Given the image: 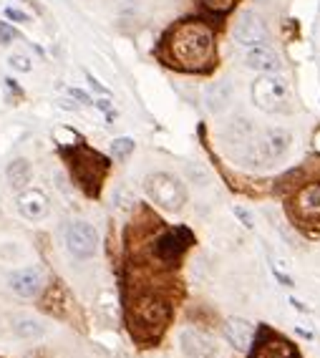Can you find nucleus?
Here are the masks:
<instances>
[{"label": "nucleus", "mask_w": 320, "mask_h": 358, "mask_svg": "<svg viewBox=\"0 0 320 358\" xmlns=\"http://www.w3.org/2000/svg\"><path fill=\"white\" fill-rule=\"evenodd\" d=\"M169 56L184 71H205L214 58V33L202 20H184L169 33Z\"/></svg>", "instance_id": "nucleus-1"}, {"label": "nucleus", "mask_w": 320, "mask_h": 358, "mask_svg": "<svg viewBox=\"0 0 320 358\" xmlns=\"http://www.w3.org/2000/svg\"><path fill=\"white\" fill-rule=\"evenodd\" d=\"M240 152L237 157L250 166H268L270 162L280 159L282 154L288 152L290 147V134L285 129H268L263 134H255L252 131L247 139L240 144Z\"/></svg>", "instance_id": "nucleus-2"}, {"label": "nucleus", "mask_w": 320, "mask_h": 358, "mask_svg": "<svg viewBox=\"0 0 320 358\" xmlns=\"http://www.w3.org/2000/svg\"><path fill=\"white\" fill-rule=\"evenodd\" d=\"M252 101L265 114H288L293 109L290 86L280 73H263L252 83Z\"/></svg>", "instance_id": "nucleus-3"}, {"label": "nucleus", "mask_w": 320, "mask_h": 358, "mask_svg": "<svg viewBox=\"0 0 320 358\" xmlns=\"http://www.w3.org/2000/svg\"><path fill=\"white\" fill-rule=\"evenodd\" d=\"M144 189H147L149 199H152L154 205L164 207V210H169V212H180L187 202L184 185H182L174 174H167V172L149 174L147 182H144Z\"/></svg>", "instance_id": "nucleus-4"}, {"label": "nucleus", "mask_w": 320, "mask_h": 358, "mask_svg": "<svg viewBox=\"0 0 320 358\" xmlns=\"http://www.w3.org/2000/svg\"><path fill=\"white\" fill-rule=\"evenodd\" d=\"M169 320V306L154 295H141L136 298V303L131 306V331L139 328H149V331H161L164 323Z\"/></svg>", "instance_id": "nucleus-5"}, {"label": "nucleus", "mask_w": 320, "mask_h": 358, "mask_svg": "<svg viewBox=\"0 0 320 358\" xmlns=\"http://www.w3.org/2000/svg\"><path fill=\"white\" fill-rule=\"evenodd\" d=\"M96 245H99V237H96V230L91 227L89 222H71L66 227V248L73 257L78 260H86L96 252Z\"/></svg>", "instance_id": "nucleus-6"}, {"label": "nucleus", "mask_w": 320, "mask_h": 358, "mask_svg": "<svg viewBox=\"0 0 320 358\" xmlns=\"http://www.w3.org/2000/svg\"><path fill=\"white\" fill-rule=\"evenodd\" d=\"M232 36H235L237 43H242V45H263V43H268V38H270L265 20L252 13V10H242V13L237 15Z\"/></svg>", "instance_id": "nucleus-7"}, {"label": "nucleus", "mask_w": 320, "mask_h": 358, "mask_svg": "<svg viewBox=\"0 0 320 358\" xmlns=\"http://www.w3.org/2000/svg\"><path fill=\"white\" fill-rule=\"evenodd\" d=\"M192 243H194V235L187 227H172V230H167L161 237H157L154 252H157V257L161 262H174Z\"/></svg>", "instance_id": "nucleus-8"}, {"label": "nucleus", "mask_w": 320, "mask_h": 358, "mask_svg": "<svg viewBox=\"0 0 320 358\" xmlns=\"http://www.w3.org/2000/svg\"><path fill=\"white\" fill-rule=\"evenodd\" d=\"M295 220H300L305 224H318L320 222V182L318 185H305L300 192L295 194L293 205H290Z\"/></svg>", "instance_id": "nucleus-9"}, {"label": "nucleus", "mask_w": 320, "mask_h": 358, "mask_svg": "<svg viewBox=\"0 0 320 358\" xmlns=\"http://www.w3.org/2000/svg\"><path fill=\"white\" fill-rule=\"evenodd\" d=\"M76 177L78 182L86 187V192L89 194H96L99 192V182L103 179L106 169H109V162L99 157L96 152H84L81 159H76Z\"/></svg>", "instance_id": "nucleus-10"}, {"label": "nucleus", "mask_w": 320, "mask_h": 358, "mask_svg": "<svg viewBox=\"0 0 320 358\" xmlns=\"http://www.w3.org/2000/svg\"><path fill=\"white\" fill-rule=\"evenodd\" d=\"M180 345L187 358H217V343L202 331H194V328L182 331Z\"/></svg>", "instance_id": "nucleus-11"}, {"label": "nucleus", "mask_w": 320, "mask_h": 358, "mask_svg": "<svg viewBox=\"0 0 320 358\" xmlns=\"http://www.w3.org/2000/svg\"><path fill=\"white\" fill-rule=\"evenodd\" d=\"M250 358H300V353L295 351L293 343H288L280 336L263 333V338L257 341L255 348L250 351Z\"/></svg>", "instance_id": "nucleus-12"}, {"label": "nucleus", "mask_w": 320, "mask_h": 358, "mask_svg": "<svg viewBox=\"0 0 320 358\" xmlns=\"http://www.w3.org/2000/svg\"><path fill=\"white\" fill-rule=\"evenodd\" d=\"M245 66L257 71V73H280L282 71L280 56L272 48H268V45H247Z\"/></svg>", "instance_id": "nucleus-13"}, {"label": "nucleus", "mask_w": 320, "mask_h": 358, "mask_svg": "<svg viewBox=\"0 0 320 358\" xmlns=\"http://www.w3.org/2000/svg\"><path fill=\"white\" fill-rule=\"evenodd\" d=\"M10 290L20 298H33V295H38L41 288H43V270L41 268H23V270H15L13 275H10Z\"/></svg>", "instance_id": "nucleus-14"}, {"label": "nucleus", "mask_w": 320, "mask_h": 358, "mask_svg": "<svg viewBox=\"0 0 320 358\" xmlns=\"http://www.w3.org/2000/svg\"><path fill=\"white\" fill-rule=\"evenodd\" d=\"M224 338L230 341L237 351H247L255 341V326L245 318H230L224 323Z\"/></svg>", "instance_id": "nucleus-15"}, {"label": "nucleus", "mask_w": 320, "mask_h": 358, "mask_svg": "<svg viewBox=\"0 0 320 358\" xmlns=\"http://www.w3.org/2000/svg\"><path fill=\"white\" fill-rule=\"evenodd\" d=\"M18 210L26 220L38 222V220H43L48 215V197L41 189H26L18 197Z\"/></svg>", "instance_id": "nucleus-16"}, {"label": "nucleus", "mask_w": 320, "mask_h": 358, "mask_svg": "<svg viewBox=\"0 0 320 358\" xmlns=\"http://www.w3.org/2000/svg\"><path fill=\"white\" fill-rule=\"evenodd\" d=\"M232 86L227 81H217V83H210L205 91V103L207 109L212 111V114H222L227 106L232 103Z\"/></svg>", "instance_id": "nucleus-17"}, {"label": "nucleus", "mask_w": 320, "mask_h": 358, "mask_svg": "<svg viewBox=\"0 0 320 358\" xmlns=\"http://www.w3.org/2000/svg\"><path fill=\"white\" fill-rule=\"evenodd\" d=\"M6 177H8V185L13 187V189H26V185L33 177V169L26 159H13L8 164Z\"/></svg>", "instance_id": "nucleus-18"}, {"label": "nucleus", "mask_w": 320, "mask_h": 358, "mask_svg": "<svg viewBox=\"0 0 320 358\" xmlns=\"http://www.w3.org/2000/svg\"><path fill=\"white\" fill-rule=\"evenodd\" d=\"M13 331L20 338H38V336H43V323L33 315H18V318H13Z\"/></svg>", "instance_id": "nucleus-19"}, {"label": "nucleus", "mask_w": 320, "mask_h": 358, "mask_svg": "<svg viewBox=\"0 0 320 358\" xmlns=\"http://www.w3.org/2000/svg\"><path fill=\"white\" fill-rule=\"evenodd\" d=\"M109 149H111V157H114V159H126L129 154L134 152V139H129V136L114 139Z\"/></svg>", "instance_id": "nucleus-20"}, {"label": "nucleus", "mask_w": 320, "mask_h": 358, "mask_svg": "<svg viewBox=\"0 0 320 358\" xmlns=\"http://www.w3.org/2000/svg\"><path fill=\"white\" fill-rule=\"evenodd\" d=\"M8 64H10L13 71H18V73H28V71L33 69L31 56H28V53H20V51L10 53V56H8Z\"/></svg>", "instance_id": "nucleus-21"}, {"label": "nucleus", "mask_w": 320, "mask_h": 358, "mask_svg": "<svg viewBox=\"0 0 320 358\" xmlns=\"http://www.w3.org/2000/svg\"><path fill=\"white\" fill-rule=\"evenodd\" d=\"M199 6L212 10V13H227L235 6V0H199Z\"/></svg>", "instance_id": "nucleus-22"}, {"label": "nucleus", "mask_w": 320, "mask_h": 358, "mask_svg": "<svg viewBox=\"0 0 320 358\" xmlns=\"http://www.w3.org/2000/svg\"><path fill=\"white\" fill-rule=\"evenodd\" d=\"M15 38H18V31H13L8 23H0V43L8 45V43H13Z\"/></svg>", "instance_id": "nucleus-23"}, {"label": "nucleus", "mask_w": 320, "mask_h": 358, "mask_svg": "<svg viewBox=\"0 0 320 358\" xmlns=\"http://www.w3.org/2000/svg\"><path fill=\"white\" fill-rule=\"evenodd\" d=\"M235 215H237L240 220H242V224L247 227V230H252V227H255V220H252V215H250L247 210H245V207H237V205H235Z\"/></svg>", "instance_id": "nucleus-24"}, {"label": "nucleus", "mask_w": 320, "mask_h": 358, "mask_svg": "<svg viewBox=\"0 0 320 358\" xmlns=\"http://www.w3.org/2000/svg\"><path fill=\"white\" fill-rule=\"evenodd\" d=\"M6 15H8L10 20H18V23H26V20H28V15L23 13V10H15V8H8Z\"/></svg>", "instance_id": "nucleus-25"}, {"label": "nucleus", "mask_w": 320, "mask_h": 358, "mask_svg": "<svg viewBox=\"0 0 320 358\" xmlns=\"http://www.w3.org/2000/svg\"><path fill=\"white\" fill-rule=\"evenodd\" d=\"M71 96H73V99H78V101H84V103H89V101H91V99L86 96L84 91H78V89H71Z\"/></svg>", "instance_id": "nucleus-26"}, {"label": "nucleus", "mask_w": 320, "mask_h": 358, "mask_svg": "<svg viewBox=\"0 0 320 358\" xmlns=\"http://www.w3.org/2000/svg\"><path fill=\"white\" fill-rule=\"evenodd\" d=\"M290 306H295V308H298V310H300V313H310V308H307L305 303L295 301V298H293V301H290Z\"/></svg>", "instance_id": "nucleus-27"}, {"label": "nucleus", "mask_w": 320, "mask_h": 358, "mask_svg": "<svg viewBox=\"0 0 320 358\" xmlns=\"http://www.w3.org/2000/svg\"><path fill=\"white\" fill-rule=\"evenodd\" d=\"M313 147H315V152L320 154V129L313 134Z\"/></svg>", "instance_id": "nucleus-28"}, {"label": "nucleus", "mask_w": 320, "mask_h": 358, "mask_svg": "<svg viewBox=\"0 0 320 358\" xmlns=\"http://www.w3.org/2000/svg\"><path fill=\"white\" fill-rule=\"evenodd\" d=\"M255 3H270V0H255Z\"/></svg>", "instance_id": "nucleus-29"}]
</instances>
